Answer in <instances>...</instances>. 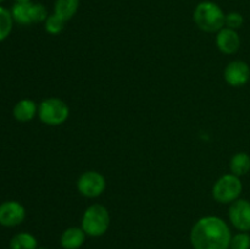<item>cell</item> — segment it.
Segmentation results:
<instances>
[{"mask_svg": "<svg viewBox=\"0 0 250 249\" xmlns=\"http://www.w3.org/2000/svg\"><path fill=\"white\" fill-rule=\"evenodd\" d=\"M229 249H250V234L248 232H238L232 236Z\"/></svg>", "mask_w": 250, "mask_h": 249, "instance_id": "cell-19", "label": "cell"}, {"mask_svg": "<svg viewBox=\"0 0 250 249\" xmlns=\"http://www.w3.org/2000/svg\"><path fill=\"white\" fill-rule=\"evenodd\" d=\"M229 170L231 173L242 177L249 173L250 171V155L249 154L241 151L232 156L231 161H229Z\"/></svg>", "mask_w": 250, "mask_h": 249, "instance_id": "cell-15", "label": "cell"}, {"mask_svg": "<svg viewBox=\"0 0 250 249\" xmlns=\"http://www.w3.org/2000/svg\"><path fill=\"white\" fill-rule=\"evenodd\" d=\"M242 190H243V185H242L241 177L233 173H227V175L221 176L215 182L212 187V197L217 203L231 204L239 199Z\"/></svg>", "mask_w": 250, "mask_h": 249, "instance_id": "cell-5", "label": "cell"}, {"mask_svg": "<svg viewBox=\"0 0 250 249\" xmlns=\"http://www.w3.org/2000/svg\"><path fill=\"white\" fill-rule=\"evenodd\" d=\"M224 78L231 87H243L250 80V67L243 60H233L225 67Z\"/></svg>", "mask_w": 250, "mask_h": 249, "instance_id": "cell-8", "label": "cell"}, {"mask_svg": "<svg viewBox=\"0 0 250 249\" xmlns=\"http://www.w3.org/2000/svg\"><path fill=\"white\" fill-rule=\"evenodd\" d=\"M70 115L68 105L60 98H46L38 105V117L48 126L62 124Z\"/></svg>", "mask_w": 250, "mask_h": 249, "instance_id": "cell-4", "label": "cell"}, {"mask_svg": "<svg viewBox=\"0 0 250 249\" xmlns=\"http://www.w3.org/2000/svg\"><path fill=\"white\" fill-rule=\"evenodd\" d=\"M78 7H80V0H55L54 14L60 16L65 21H68L77 14Z\"/></svg>", "mask_w": 250, "mask_h": 249, "instance_id": "cell-14", "label": "cell"}, {"mask_svg": "<svg viewBox=\"0 0 250 249\" xmlns=\"http://www.w3.org/2000/svg\"><path fill=\"white\" fill-rule=\"evenodd\" d=\"M10 249H38V242L33 234L21 232L15 234L10 241Z\"/></svg>", "mask_w": 250, "mask_h": 249, "instance_id": "cell-16", "label": "cell"}, {"mask_svg": "<svg viewBox=\"0 0 250 249\" xmlns=\"http://www.w3.org/2000/svg\"><path fill=\"white\" fill-rule=\"evenodd\" d=\"M5 0H0V5H1V2H4Z\"/></svg>", "mask_w": 250, "mask_h": 249, "instance_id": "cell-23", "label": "cell"}, {"mask_svg": "<svg viewBox=\"0 0 250 249\" xmlns=\"http://www.w3.org/2000/svg\"><path fill=\"white\" fill-rule=\"evenodd\" d=\"M26 217V209L16 200H6L0 204V225L5 227L19 226Z\"/></svg>", "mask_w": 250, "mask_h": 249, "instance_id": "cell-9", "label": "cell"}, {"mask_svg": "<svg viewBox=\"0 0 250 249\" xmlns=\"http://www.w3.org/2000/svg\"><path fill=\"white\" fill-rule=\"evenodd\" d=\"M65 20H62L60 16H58V15L53 12L51 15H49L48 19L44 22L45 31L48 32L49 34H53V36L61 33L63 27H65Z\"/></svg>", "mask_w": 250, "mask_h": 249, "instance_id": "cell-18", "label": "cell"}, {"mask_svg": "<svg viewBox=\"0 0 250 249\" xmlns=\"http://www.w3.org/2000/svg\"><path fill=\"white\" fill-rule=\"evenodd\" d=\"M225 17L226 14L224 10L214 1H200L195 6L193 12V20L198 28L207 33L219 32L225 27Z\"/></svg>", "mask_w": 250, "mask_h": 249, "instance_id": "cell-2", "label": "cell"}, {"mask_svg": "<svg viewBox=\"0 0 250 249\" xmlns=\"http://www.w3.org/2000/svg\"><path fill=\"white\" fill-rule=\"evenodd\" d=\"M14 26L11 11L0 5V42L5 41L10 36Z\"/></svg>", "mask_w": 250, "mask_h": 249, "instance_id": "cell-17", "label": "cell"}, {"mask_svg": "<svg viewBox=\"0 0 250 249\" xmlns=\"http://www.w3.org/2000/svg\"><path fill=\"white\" fill-rule=\"evenodd\" d=\"M110 226V214L102 204H93L85 209L82 216V229L89 237H102Z\"/></svg>", "mask_w": 250, "mask_h": 249, "instance_id": "cell-3", "label": "cell"}, {"mask_svg": "<svg viewBox=\"0 0 250 249\" xmlns=\"http://www.w3.org/2000/svg\"><path fill=\"white\" fill-rule=\"evenodd\" d=\"M32 4L33 2H15L14 6L11 7V15L14 22L22 24V26H28L33 23L32 19Z\"/></svg>", "mask_w": 250, "mask_h": 249, "instance_id": "cell-13", "label": "cell"}, {"mask_svg": "<svg viewBox=\"0 0 250 249\" xmlns=\"http://www.w3.org/2000/svg\"><path fill=\"white\" fill-rule=\"evenodd\" d=\"M232 233L229 225L219 216L200 217L190 231L194 249H229Z\"/></svg>", "mask_w": 250, "mask_h": 249, "instance_id": "cell-1", "label": "cell"}, {"mask_svg": "<svg viewBox=\"0 0 250 249\" xmlns=\"http://www.w3.org/2000/svg\"><path fill=\"white\" fill-rule=\"evenodd\" d=\"M85 237L87 234L82 227H68L61 234V247L63 249H80L84 244Z\"/></svg>", "mask_w": 250, "mask_h": 249, "instance_id": "cell-11", "label": "cell"}, {"mask_svg": "<svg viewBox=\"0 0 250 249\" xmlns=\"http://www.w3.org/2000/svg\"><path fill=\"white\" fill-rule=\"evenodd\" d=\"M38 249H48V248H45V247H39Z\"/></svg>", "mask_w": 250, "mask_h": 249, "instance_id": "cell-22", "label": "cell"}, {"mask_svg": "<svg viewBox=\"0 0 250 249\" xmlns=\"http://www.w3.org/2000/svg\"><path fill=\"white\" fill-rule=\"evenodd\" d=\"M216 45L221 53L232 55V54H236L241 48V37L236 29L224 27L216 34Z\"/></svg>", "mask_w": 250, "mask_h": 249, "instance_id": "cell-10", "label": "cell"}, {"mask_svg": "<svg viewBox=\"0 0 250 249\" xmlns=\"http://www.w3.org/2000/svg\"><path fill=\"white\" fill-rule=\"evenodd\" d=\"M31 0H15V2H29Z\"/></svg>", "mask_w": 250, "mask_h": 249, "instance_id": "cell-21", "label": "cell"}, {"mask_svg": "<svg viewBox=\"0 0 250 249\" xmlns=\"http://www.w3.org/2000/svg\"><path fill=\"white\" fill-rule=\"evenodd\" d=\"M229 222L239 232L250 231V202L247 199H237L231 203L229 209Z\"/></svg>", "mask_w": 250, "mask_h": 249, "instance_id": "cell-7", "label": "cell"}, {"mask_svg": "<svg viewBox=\"0 0 250 249\" xmlns=\"http://www.w3.org/2000/svg\"><path fill=\"white\" fill-rule=\"evenodd\" d=\"M77 189L83 197L98 198L106 189V180L100 172L87 171L78 177Z\"/></svg>", "mask_w": 250, "mask_h": 249, "instance_id": "cell-6", "label": "cell"}, {"mask_svg": "<svg viewBox=\"0 0 250 249\" xmlns=\"http://www.w3.org/2000/svg\"><path fill=\"white\" fill-rule=\"evenodd\" d=\"M244 23L243 15L237 11L229 12L225 17V27H229L231 29H239Z\"/></svg>", "mask_w": 250, "mask_h": 249, "instance_id": "cell-20", "label": "cell"}, {"mask_svg": "<svg viewBox=\"0 0 250 249\" xmlns=\"http://www.w3.org/2000/svg\"><path fill=\"white\" fill-rule=\"evenodd\" d=\"M12 115L17 121L28 122L38 115V105L32 99H21L15 104Z\"/></svg>", "mask_w": 250, "mask_h": 249, "instance_id": "cell-12", "label": "cell"}]
</instances>
